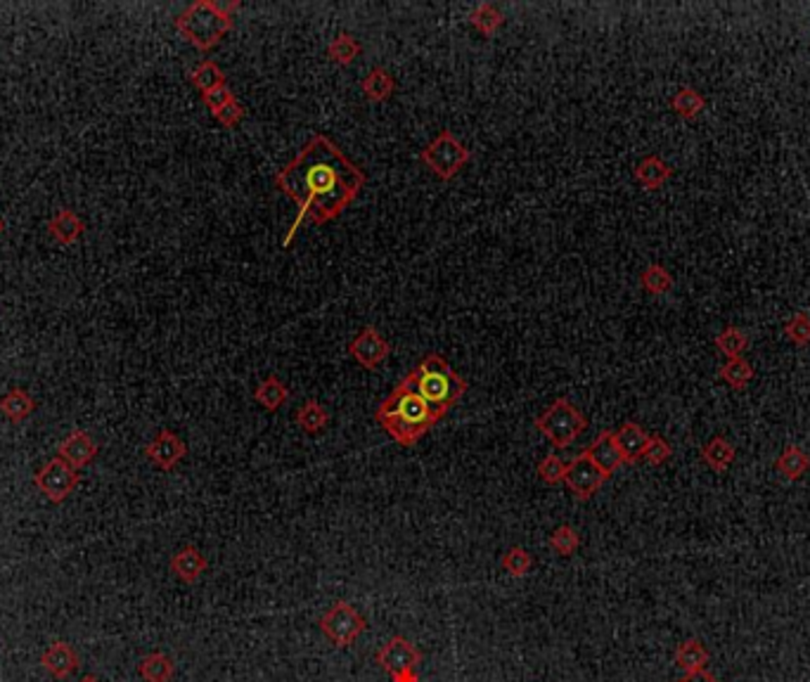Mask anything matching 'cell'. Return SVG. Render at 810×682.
Instances as JSON below:
<instances>
[{
  "label": "cell",
  "mask_w": 810,
  "mask_h": 682,
  "mask_svg": "<svg viewBox=\"0 0 810 682\" xmlns=\"http://www.w3.org/2000/svg\"><path fill=\"white\" fill-rule=\"evenodd\" d=\"M367 176L325 136L316 133L290 164L275 173V185L299 206L297 221L284 237V247L299 225L311 221L325 225L339 218L365 188Z\"/></svg>",
  "instance_id": "obj_1"
},
{
  "label": "cell",
  "mask_w": 810,
  "mask_h": 682,
  "mask_svg": "<svg viewBox=\"0 0 810 682\" xmlns=\"http://www.w3.org/2000/svg\"><path fill=\"white\" fill-rule=\"evenodd\" d=\"M443 415L446 412L429 406L405 379L393 389L389 399L379 403L375 412L379 425L401 446H415L436 422L443 419Z\"/></svg>",
  "instance_id": "obj_2"
},
{
  "label": "cell",
  "mask_w": 810,
  "mask_h": 682,
  "mask_svg": "<svg viewBox=\"0 0 810 682\" xmlns=\"http://www.w3.org/2000/svg\"><path fill=\"white\" fill-rule=\"evenodd\" d=\"M405 382L429 403L448 412L467 393V382L452 370L439 353H426L405 377Z\"/></svg>",
  "instance_id": "obj_3"
},
{
  "label": "cell",
  "mask_w": 810,
  "mask_h": 682,
  "mask_svg": "<svg viewBox=\"0 0 810 682\" xmlns=\"http://www.w3.org/2000/svg\"><path fill=\"white\" fill-rule=\"evenodd\" d=\"M240 10V3H211L197 0L178 14L176 29L188 43L197 50H211L221 43L225 34L232 29V14Z\"/></svg>",
  "instance_id": "obj_4"
},
{
  "label": "cell",
  "mask_w": 810,
  "mask_h": 682,
  "mask_svg": "<svg viewBox=\"0 0 810 682\" xmlns=\"http://www.w3.org/2000/svg\"><path fill=\"white\" fill-rule=\"evenodd\" d=\"M534 425L554 448H569L587 429V417L569 399H554Z\"/></svg>",
  "instance_id": "obj_5"
},
{
  "label": "cell",
  "mask_w": 810,
  "mask_h": 682,
  "mask_svg": "<svg viewBox=\"0 0 810 682\" xmlns=\"http://www.w3.org/2000/svg\"><path fill=\"white\" fill-rule=\"evenodd\" d=\"M419 156L434 176L441 181H452L462 171V166L472 159V152L452 136L451 131H443L422 149Z\"/></svg>",
  "instance_id": "obj_6"
},
{
  "label": "cell",
  "mask_w": 810,
  "mask_h": 682,
  "mask_svg": "<svg viewBox=\"0 0 810 682\" xmlns=\"http://www.w3.org/2000/svg\"><path fill=\"white\" fill-rule=\"evenodd\" d=\"M323 636L334 644V647L344 649L351 647L353 642L359 640L360 633L367 628V621L363 619V614H359V609L351 607L349 602L339 600L334 602L327 611L323 614V619L317 621Z\"/></svg>",
  "instance_id": "obj_7"
},
{
  "label": "cell",
  "mask_w": 810,
  "mask_h": 682,
  "mask_svg": "<svg viewBox=\"0 0 810 682\" xmlns=\"http://www.w3.org/2000/svg\"><path fill=\"white\" fill-rule=\"evenodd\" d=\"M34 484L47 501L60 505V502H64L69 495L74 493L76 486L81 484V476H79L74 467L67 465L62 458H53L47 459L46 465L36 472Z\"/></svg>",
  "instance_id": "obj_8"
},
{
  "label": "cell",
  "mask_w": 810,
  "mask_h": 682,
  "mask_svg": "<svg viewBox=\"0 0 810 682\" xmlns=\"http://www.w3.org/2000/svg\"><path fill=\"white\" fill-rule=\"evenodd\" d=\"M607 474L602 472L600 467L595 465L593 459L587 458V453L583 450L581 455H576L571 462H567V472H564V484L578 501H590L604 484H607Z\"/></svg>",
  "instance_id": "obj_9"
},
{
  "label": "cell",
  "mask_w": 810,
  "mask_h": 682,
  "mask_svg": "<svg viewBox=\"0 0 810 682\" xmlns=\"http://www.w3.org/2000/svg\"><path fill=\"white\" fill-rule=\"evenodd\" d=\"M349 353L353 356V360L365 367V370H377L379 365L384 363L389 358V353H392V344L386 341L382 334H379L377 327H363V330L356 334L351 344H349Z\"/></svg>",
  "instance_id": "obj_10"
},
{
  "label": "cell",
  "mask_w": 810,
  "mask_h": 682,
  "mask_svg": "<svg viewBox=\"0 0 810 682\" xmlns=\"http://www.w3.org/2000/svg\"><path fill=\"white\" fill-rule=\"evenodd\" d=\"M375 661L393 678L399 676V673H405V670L418 669V663L422 661V654H419V649L410 640L396 636L379 647V652L375 654Z\"/></svg>",
  "instance_id": "obj_11"
},
{
  "label": "cell",
  "mask_w": 810,
  "mask_h": 682,
  "mask_svg": "<svg viewBox=\"0 0 810 682\" xmlns=\"http://www.w3.org/2000/svg\"><path fill=\"white\" fill-rule=\"evenodd\" d=\"M145 455H148L149 462H155L159 469L171 472V469L188 455V446L182 443V439L176 432L162 429V432L156 434L155 439L145 446Z\"/></svg>",
  "instance_id": "obj_12"
},
{
  "label": "cell",
  "mask_w": 810,
  "mask_h": 682,
  "mask_svg": "<svg viewBox=\"0 0 810 682\" xmlns=\"http://www.w3.org/2000/svg\"><path fill=\"white\" fill-rule=\"evenodd\" d=\"M97 455V443L93 441L89 432H83V429H74V432L69 434L67 439L62 441L60 448H57V458H62L67 465H72L74 469H81V467L90 465Z\"/></svg>",
  "instance_id": "obj_13"
},
{
  "label": "cell",
  "mask_w": 810,
  "mask_h": 682,
  "mask_svg": "<svg viewBox=\"0 0 810 682\" xmlns=\"http://www.w3.org/2000/svg\"><path fill=\"white\" fill-rule=\"evenodd\" d=\"M41 666L57 680H67L79 669V654L69 642L57 640L41 654Z\"/></svg>",
  "instance_id": "obj_14"
},
{
  "label": "cell",
  "mask_w": 810,
  "mask_h": 682,
  "mask_svg": "<svg viewBox=\"0 0 810 682\" xmlns=\"http://www.w3.org/2000/svg\"><path fill=\"white\" fill-rule=\"evenodd\" d=\"M586 453L587 458L593 459L595 465L600 467L602 472L607 474V476H612L616 469H621V467L626 465L621 450H619V443H616L614 439V432H609V429L607 432H602L600 436L586 448Z\"/></svg>",
  "instance_id": "obj_15"
},
{
  "label": "cell",
  "mask_w": 810,
  "mask_h": 682,
  "mask_svg": "<svg viewBox=\"0 0 810 682\" xmlns=\"http://www.w3.org/2000/svg\"><path fill=\"white\" fill-rule=\"evenodd\" d=\"M207 567H209V561H207V557H204L195 545L182 547V550H178V552L171 557V571H173L182 583H188V585L199 581L204 571H207Z\"/></svg>",
  "instance_id": "obj_16"
},
{
  "label": "cell",
  "mask_w": 810,
  "mask_h": 682,
  "mask_svg": "<svg viewBox=\"0 0 810 682\" xmlns=\"http://www.w3.org/2000/svg\"><path fill=\"white\" fill-rule=\"evenodd\" d=\"M614 439L616 443H619L623 462H626V465H635L637 459H642L645 446H647L649 441V434L645 432L637 422H623V425L614 432Z\"/></svg>",
  "instance_id": "obj_17"
},
{
  "label": "cell",
  "mask_w": 810,
  "mask_h": 682,
  "mask_svg": "<svg viewBox=\"0 0 810 682\" xmlns=\"http://www.w3.org/2000/svg\"><path fill=\"white\" fill-rule=\"evenodd\" d=\"M671 176H673V169L656 155L642 156L640 164L635 166V181L645 189H659L671 181Z\"/></svg>",
  "instance_id": "obj_18"
},
{
  "label": "cell",
  "mask_w": 810,
  "mask_h": 682,
  "mask_svg": "<svg viewBox=\"0 0 810 682\" xmlns=\"http://www.w3.org/2000/svg\"><path fill=\"white\" fill-rule=\"evenodd\" d=\"M711 661L709 649L704 647L702 642L695 640V637H689L682 644H678L675 649V666L688 676V673H699V670H706Z\"/></svg>",
  "instance_id": "obj_19"
},
{
  "label": "cell",
  "mask_w": 810,
  "mask_h": 682,
  "mask_svg": "<svg viewBox=\"0 0 810 682\" xmlns=\"http://www.w3.org/2000/svg\"><path fill=\"white\" fill-rule=\"evenodd\" d=\"M83 230H86V223H83L81 216L74 214L72 209H60L53 218H50V235H53L62 247L74 244L76 240L83 235Z\"/></svg>",
  "instance_id": "obj_20"
},
{
  "label": "cell",
  "mask_w": 810,
  "mask_h": 682,
  "mask_svg": "<svg viewBox=\"0 0 810 682\" xmlns=\"http://www.w3.org/2000/svg\"><path fill=\"white\" fill-rule=\"evenodd\" d=\"M735 458H737L735 446H732L725 436H713L709 443H704L702 446V459L718 474L728 472L730 467H732V462H735Z\"/></svg>",
  "instance_id": "obj_21"
},
{
  "label": "cell",
  "mask_w": 810,
  "mask_h": 682,
  "mask_svg": "<svg viewBox=\"0 0 810 682\" xmlns=\"http://www.w3.org/2000/svg\"><path fill=\"white\" fill-rule=\"evenodd\" d=\"M775 467L787 481H798L810 469V455L797 443H789L775 459Z\"/></svg>",
  "instance_id": "obj_22"
},
{
  "label": "cell",
  "mask_w": 810,
  "mask_h": 682,
  "mask_svg": "<svg viewBox=\"0 0 810 682\" xmlns=\"http://www.w3.org/2000/svg\"><path fill=\"white\" fill-rule=\"evenodd\" d=\"M138 673L145 682H171V678L176 673V663L162 652H152L138 663Z\"/></svg>",
  "instance_id": "obj_23"
},
{
  "label": "cell",
  "mask_w": 810,
  "mask_h": 682,
  "mask_svg": "<svg viewBox=\"0 0 810 682\" xmlns=\"http://www.w3.org/2000/svg\"><path fill=\"white\" fill-rule=\"evenodd\" d=\"M360 88H363V95L367 100L372 102H384L389 100L396 90V81H393V76L382 67H372L367 72V76L360 83Z\"/></svg>",
  "instance_id": "obj_24"
},
{
  "label": "cell",
  "mask_w": 810,
  "mask_h": 682,
  "mask_svg": "<svg viewBox=\"0 0 810 682\" xmlns=\"http://www.w3.org/2000/svg\"><path fill=\"white\" fill-rule=\"evenodd\" d=\"M36 410V400L27 389H10V392L0 399V412L5 415L10 422H24V419Z\"/></svg>",
  "instance_id": "obj_25"
},
{
  "label": "cell",
  "mask_w": 810,
  "mask_h": 682,
  "mask_svg": "<svg viewBox=\"0 0 810 682\" xmlns=\"http://www.w3.org/2000/svg\"><path fill=\"white\" fill-rule=\"evenodd\" d=\"M254 399H257L266 410L275 412L287 403V399H290V389H287V384H284L283 379L266 377L264 382L257 386Z\"/></svg>",
  "instance_id": "obj_26"
},
{
  "label": "cell",
  "mask_w": 810,
  "mask_h": 682,
  "mask_svg": "<svg viewBox=\"0 0 810 682\" xmlns=\"http://www.w3.org/2000/svg\"><path fill=\"white\" fill-rule=\"evenodd\" d=\"M718 375H721V379L730 386V389L742 392V389H747V386L751 384V379L756 377V370H754V365L747 358H730L728 363L718 370Z\"/></svg>",
  "instance_id": "obj_27"
},
{
  "label": "cell",
  "mask_w": 810,
  "mask_h": 682,
  "mask_svg": "<svg viewBox=\"0 0 810 682\" xmlns=\"http://www.w3.org/2000/svg\"><path fill=\"white\" fill-rule=\"evenodd\" d=\"M671 107H673V112L680 116V119L692 122V119H696V116L702 114L704 107H706V100H704V95L699 93V90L692 88V86H685V88H680L673 95Z\"/></svg>",
  "instance_id": "obj_28"
},
{
  "label": "cell",
  "mask_w": 810,
  "mask_h": 682,
  "mask_svg": "<svg viewBox=\"0 0 810 682\" xmlns=\"http://www.w3.org/2000/svg\"><path fill=\"white\" fill-rule=\"evenodd\" d=\"M190 81H192V86L204 95L216 88V86H221V83H225V74L224 69L218 67L214 60H202L192 72H190Z\"/></svg>",
  "instance_id": "obj_29"
},
{
  "label": "cell",
  "mask_w": 810,
  "mask_h": 682,
  "mask_svg": "<svg viewBox=\"0 0 810 682\" xmlns=\"http://www.w3.org/2000/svg\"><path fill=\"white\" fill-rule=\"evenodd\" d=\"M640 287L652 297H662L673 290V275L662 264H649L640 273Z\"/></svg>",
  "instance_id": "obj_30"
},
{
  "label": "cell",
  "mask_w": 810,
  "mask_h": 682,
  "mask_svg": "<svg viewBox=\"0 0 810 682\" xmlns=\"http://www.w3.org/2000/svg\"><path fill=\"white\" fill-rule=\"evenodd\" d=\"M502 21H505V14L500 13V10H495L491 3H481V5H477L472 13H469V24H472L481 36H488V38L502 27Z\"/></svg>",
  "instance_id": "obj_31"
},
{
  "label": "cell",
  "mask_w": 810,
  "mask_h": 682,
  "mask_svg": "<svg viewBox=\"0 0 810 682\" xmlns=\"http://www.w3.org/2000/svg\"><path fill=\"white\" fill-rule=\"evenodd\" d=\"M297 425L306 434H320L325 426L330 425V412L325 410L317 400H306L304 406L297 410Z\"/></svg>",
  "instance_id": "obj_32"
},
{
  "label": "cell",
  "mask_w": 810,
  "mask_h": 682,
  "mask_svg": "<svg viewBox=\"0 0 810 682\" xmlns=\"http://www.w3.org/2000/svg\"><path fill=\"white\" fill-rule=\"evenodd\" d=\"M716 349L722 356H728V360L742 358V353L749 349V337L739 327H735V324H728L716 337Z\"/></svg>",
  "instance_id": "obj_33"
},
{
  "label": "cell",
  "mask_w": 810,
  "mask_h": 682,
  "mask_svg": "<svg viewBox=\"0 0 810 682\" xmlns=\"http://www.w3.org/2000/svg\"><path fill=\"white\" fill-rule=\"evenodd\" d=\"M360 43L353 38L351 34H339L337 38H332V43L327 46V57L339 67H349L356 57L360 55Z\"/></svg>",
  "instance_id": "obj_34"
},
{
  "label": "cell",
  "mask_w": 810,
  "mask_h": 682,
  "mask_svg": "<svg viewBox=\"0 0 810 682\" xmlns=\"http://www.w3.org/2000/svg\"><path fill=\"white\" fill-rule=\"evenodd\" d=\"M500 564H502V568H505L512 578H524V576H528V571L534 568V557H531L524 547H510V550L500 557Z\"/></svg>",
  "instance_id": "obj_35"
},
{
  "label": "cell",
  "mask_w": 810,
  "mask_h": 682,
  "mask_svg": "<svg viewBox=\"0 0 810 682\" xmlns=\"http://www.w3.org/2000/svg\"><path fill=\"white\" fill-rule=\"evenodd\" d=\"M581 545V535L576 531L574 526H569V524H561L553 531L550 535V547H553L554 552L561 554V557H571V554L578 550Z\"/></svg>",
  "instance_id": "obj_36"
},
{
  "label": "cell",
  "mask_w": 810,
  "mask_h": 682,
  "mask_svg": "<svg viewBox=\"0 0 810 682\" xmlns=\"http://www.w3.org/2000/svg\"><path fill=\"white\" fill-rule=\"evenodd\" d=\"M784 337L789 339L794 346L810 344V316L804 311L794 313L787 323H784Z\"/></svg>",
  "instance_id": "obj_37"
},
{
  "label": "cell",
  "mask_w": 810,
  "mask_h": 682,
  "mask_svg": "<svg viewBox=\"0 0 810 682\" xmlns=\"http://www.w3.org/2000/svg\"><path fill=\"white\" fill-rule=\"evenodd\" d=\"M564 472H567V462H564L560 455H545V458L538 462V476L545 481V484H550V486L564 481Z\"/></svg>",
  "instance_id": "obj_38"
},
{
  "label": "cell",
  "mask_w": 810,
  "mask_h": 682,
  "mask_svg": "<svg viewBox=\"0 0 810 682\" xmlns=\"http://www.w3.org/2000/svg\"><path fill=\"white\" fill-rule=\"evenodd\" d=\"M671 455H673V448H671L669 441L662 439V436H649L642 459H647L649 465L662 467L663 462H669Z\"/></svg>",
  "instance_id": "obj_39"
},
{
  "label": "cell",
  "mask_w": 810,
  "mask_h": 682,
  "mask_svg": "<svg viewBox=\"0 0 810 682\" xmlns=\"http://www.w3.org/2000/svg\"><path fill=\"white\" fill-rule=\"evenodd\" d=\"M214 116H216L218 123H221V126H225V129H235L237 123H240L244 119L242 102H240V100H230L228 105L218 109V112Z\"/></svg>",
  "instance_id": "obj_40"
},
{
  "label": "cell",
  "mask_w": 810,
  "mask_h": 682,
  "mask_svg": "<svg viewBox=\"0 0 810 682\" xmlns=\"http://www.w3.org/2000/svg\"><path fill=\"white\" fill-rule=\"evenodd\" d=\"M202 100H204V105H207V107L216 114L218 109L225 107L230 100H235V95H232V90H230L228 83H221V86H216V88L209 90V93H204Z\"/></svg>",
  "instance_id": "obj_41"
},
{
  "label": "cell",
  "mask_w": 810,
  "mask_h": 682,
  "mask_svg": "<svg viewBox=\"0 0 810 682\" xmlns=\"http://www.w3.org/2000/svg\"><path fill=\"white\" fill-rule=\"evenodd\" d=\"M678 682H718V680L711 676L709 670H699V673H688V676H682Z\"/></svg>",
  "instance_id": "obj_42"
},
{
  "label": "cell",
  "mask_w": 810,
  "mask_h": 682,
  "mask_svg": "<svg viewBox=\"0 0 810 682\" xmlns=\"http://www.w3.org/2000/svg\"><path fill=\"white\" fill-rule=\"evenodd\" d=\"M393 682H419L418 669L405 670V673H399V676H393Z\"/></svg>",
  "instance_id": "obj_43"
},
{
  "label": "cell",
  "mask_w": 810,
  "mask_h": 682,
  "mask_svg": "<svg viewBox=\"0 0 810 682\" xmlns=\"http://www.w3.org/2000/svg\"><path fill=\"white\" fill-rule=\"evenodd\" d=\"M79 682H100V680H97V678H93V676H86V678H81Z\"/></svg>",
  "instance_id": "obj_44"
},
{
  "label": "cell",
  "mask_w": 810,
  "mask_h": 682,
  "mask_svg": "<svg viewBox=\"0 0 810 682\" xmlns=\"http://www.w3.org/2000/svg\"><path fill=\"white\" fill-rule=\"evenodd\" d=\"M3 228H5V225H3V218H0V232H3Z\"/></svg>",
  "instance_id": "obj_45"
}]
</instances>
